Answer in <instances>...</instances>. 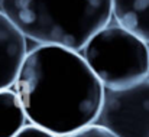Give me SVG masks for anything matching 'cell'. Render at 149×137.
I'll list each match as a JSON object with an SVG mask.
<instances>
[{"label":"cell","mask_w":149,"mask_h":137,"mask_svg":"<svg viewBox=\"0 0 149 137\" xmlns=\"http://www.w3.org/2000/svg\"><path fill=\"white\" fill-rule=\"evenodd\" d=\"M0 12L39 45L81 51L113 19V0H3Z\"/></svg>","instance_id":"obj_2"},{"label":"cell","mask_w":149,"mask_h":137,"mask_svg":"<svg viewBox=\"0 0 149 137\" xmlns=\"http://www.w3.org/2000/svg\"><path fill=\"white\" fill-rule=\"evenodd\" d=\"M15 137H58V136H55L54 133H51V131L42 129V127H38L35 124H29V126H25Z\"/></svg>","instance_id":"obj_9"},{"label":"cell","mask_w":149,"mask_h":137,"mask_svg":"<svg viewBox=\"0 0 149 137\" xmlns=\"http://www.w3.org/2000/svg\"><path fill=\"white\" fill-rule=\"evenodd\" d=\"M1 1H3V0H0V6H1Z\"/></svg>","instance_id":"obj_10"},{"label":"cell","mask_w":149,"mask_h":137,"mask_svg":"<svg viewBox=\"0 0 149 137\" xmlns=\"http://www.w3.org/2000/svg\"><path fill=\"white\" fill-rule=\"evenodd\" d=\"M65 137H116V136L111 134L109 130L103 129L101 126L94 123V124H90V126H87V127H84L81 130H77V131H74V133H71V134H68Z\"/></svg>","instance_id":"obj_8"},{"label":"cell","mask_w":149,"mask_h":137,"mask_svg":"<svg viewBox=\"0 0 149 137\" xmlns=\"http://www.w3.org/2000/svg\"><path fill=\"white\" fill-rule=\"evenodd\" d=\"M80 53L103 88H125L149 77V45L116 22L96 32Z\"/></svg>","instance_id":"obj_3"},{"label":"cell","mask_w":149,"mask_h":137,"mask_svg":"<svg viewBox=\"0 0 149 137\" xmlns=\"http://www.w3.org/2000/svg\"><path fill=\"white\" fill-rule=\"evenodd\" d=\"M28 121L58 137L96 123L104 88L80 51L38 45L15 81Z\"/></svg>","instance_id":"obj_1"},{"label":"cell","mask_w":149,"mask_h":137,"mask_svg":"<svg viewBox=\"0 0 149 137\" xmlns=\"http://www.w3.org/2000/svg\"><path fill=\"white\" fill-rule=\"evenodd\" d=\"M113 19L149 45V0H113Z\"/></svg>","instance_id":"obj_6"},{"label":"cell","mask_w":149,"mask_h":137,"mask_svg":"<svg viewBox=\"0 0 149 137\" xmlns=\"http://www.w3.org/2000/svg\"><path fill=\"white\" fill-rule=\"evenodd\" d=\"M26 53L25 35L0 12V90L15 85Z\"/></svg>","instance_id":"obj_5"},{"label":"cell","mask_w":149,"mask_h":137,"mask_svg":"<svg viewBox=\"0 0 149 137\" xmlns=\"http://www.w3.org/2000/svg\"><path fill=\"white\" fill-rule=\"evenodd\" d=\"M28 117L16 91L0 90V137H15L25 126Z\"/></svg>","instance_id":"obj_7"},{"label":"cell","mask_w":149,"mask_h":137,"mask_svg":"<svg viewBox=\"0 0 149 137\" xmlns=\"http://www.w3.org/2000/svg\"><path fill=\"white\" fill-rule=\"evenodd\" d=\"M96 124L116 137H149V77L125 88H104Z\"/></svg>","instance_id":"obj_4"}]
</instances>
